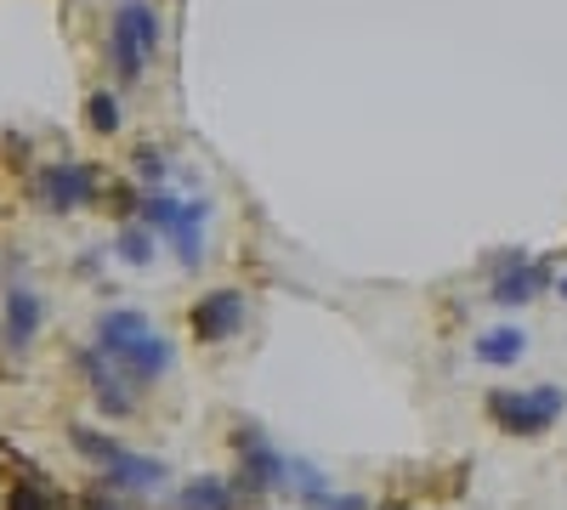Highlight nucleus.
I'll return each instance as SVG.
<instances>
[{
    "label": "nucleus",
    "mask_w": 567,
    "mask_h": 510,
    "mask_svg": "<svg viewBox=\"0 0 567 510\" xmlns=\"http://www.w3.org/2000/svg\"><path fill=\"white\" fill-rule=\"evenodd\" d=\"M85 125L97 131V136H114V131H120V103H114V91H91V97H85Z\"/></svg>",
    "instance_id": "16"
},
{
    "label": "nucleus",
    "mask_w": 567,
    "mask_h": 510,
    "mask_svg": "<svg viewBox=\"0 0 567 510\" xmlns=\"http://www.w3.org/2000/svg\"><path fill=\"white\" fill-rule=\"evenodd\" d=\"M97 477H103V488H109V493H131V499L165 493V482H171L165 459H154V454H131V448H120Z\"/></svg>",
    "instance_id": "8"
},
{
    "label": "nucleus",
    "mask_w": 567,
    "mask_h": 510,
    "mask_svg": "<svg viewBox=\"0 0 567 510\" xmlns=\"http://www.w3.org/2000/svg\"><path fill=\"white\" fill-rule=\"evenodd\" d=\"M187 330H194V341L205 346H221L245 330V290H210L199 295L194 306H187Z\"/></svg>",
    "instance_id": "6"
},
{
    "label": "nucleus",
    "mask_w": 567,
    "mask_h": 510,
    "mask_svg": "<svg viewBox=\"0 0 567 510\" xmlns=\"http://www.w3.org/2000/svg\"><path fill=\"white\" fill-rule=\"evenodd\" d=\"M69 443H74V448H80V454H85V459H91V466H97V471H103L109 459L120 454V443H114V437H97L91 426H69Z\"/></svg>",
    "instance_id": "17"
},
{
    "label": "nucleus",
    "mask_w": 567,
    "mask_h": 510,
    "mask_svg": "<svg viewBox=\"0 0 567 510\" xmlns=\"http://www.w3.org/2000/svg\"><path fill=\"white\" fill-rule=\"evenodd\" d=\"M114 256H120L125 267H148V261H154V233H148L142 221H125L120 239H114Z\"/></svg>",
    "instance_id": "15"
},
{
    "label": "nucleus",
    "mask_w": 567,
    "mask_h": 510,
    "mask_svg": "<svg viewBox=\"0 0 567 510\" xmlns=\"http://www.w3.org/2000/svg\"><path fill=\"white\" fill-rule=\"evenodd\" d=\"M318 510H369V499L363 493H329Z\"/></svg>",
    "instance_id": "20"
},
{
    "label": "nucleus",
    "mask_w": 567,
    "mask_h": 510,
    "mask_svg": "<svg viewBox=\"0 0 567 510\" xmlns=\"http://www.w3.org/2000/svg\"><path fill=\"white\" fill-rule=\"evenodd\" d=\"M91 346H97L120 375L142 392V386H154L165 381L171 368H176V346L171 335H159V323L148 312H131V306H114L97 318V335H91Z\"/></svg>",
    "instance_id": "1"
},
{
    "label": "nucleus",
    "mask_w": 567,
    "mask_h": 510,
    "mask_svg": "<svg viewBox=\"0 0 567 510\" xmlns=\"http://www.w3.org/2000/svg\"><path fill=\"white\" fill-rule=\"evenodd\" d=\"M556 295H561V301H567V272H561V278H556Z\"/></svg>",
    "instance_id": "22"
},
{
    "label": "nucleus",
    "mask_w": 567,
    "mask_h": 510,
    "mask_svg": "<svg viewBox=\"0 0 567 510\" xmlns=\"http://www.w3.org/2000/svg\"><path fill=\"white\" fill-rule=\"evenodd\" d=\"M523 352H528V330H516V323H499V330H488V335L471 341V357L488 363V368H511V363H523Z\"/></svg>",
    "instance_id": "12"
},
{
    "label": "nucleus",
    "mask_w": 567,
    "mask_h": 510,
    "mask_svg": "<svg viewBox=\"0 0 567 510\" xmlns=\"http://www.w3.org/2000/svg\"><path fill=\"white\" fill-rule=\"evenodd\" d=\"M233 454H239V499H261V493H278L284 482V454L267 443L261 426L239 420V431H233Z\"/></svg>",
    "instance_id": "5"
},
{
    "label": "nucleus",
    "mask_w": 567,
    "mask_h": 510,
    "mask_svg": "<svg viewBox=\"0 0 567 510\" xmlns=\"http://www.w3.org/2000/svg\"><path fill=\"white\" fill-rule=\"evenodd\" d=\"M278 493H290V499H301V504H323L336 488H329V477L312 466V459L284 454V482H278Z\"/></svg>",
    "instance_id": "13"
},
{
    "label": "nucleus",
    "mask_w": 567,
    "mask_h": 510,
    "mask_svg": "<svg viewBox=\"0 0 567 510\" xmlns=\"http://www.w3.org/2000/svg\"><path fill=\"white\" fill-rule=\"evenodd\" d=\"M40 323H45V301L29 284H12L7 295H0V341H7L12 352H29L34 346Z\"/></svg>",
    "instance_id": "10"
},
{
    "label": "nucleus",
    "mask_w": 567,
    "mask_h": 510,
    "mask_svg": "<svg viewBox=\"0 0 567 510\" xmlns=\"http://www.w3.org/2000/svg\"><path fill=\"white\" fill-rule=\"evenodd\" d=\"M159 52V7L154 0H120V12L109 23V69L114 80H142Z\"/></svg>",
    "instance_id": "2"
},
{
    "label": "nucleus",
    "mask_w": 567,
    "mask_h": 510,
    "mask_svg": "<svg viewBox=\"0 0 567 510\" xmlns=\"http://www.w3.org/2000/svg\"><path fill=\"white\" fill-rule=\"evenodd\" d=\"M176 510H239V488L221 477H194V482H182Z\"/></svg>",
    "instance_id": "14"
},
{
    "label": "nucleus",
    "mask_w": 567,
    "mask_h": 510,
    "mask_svg": "<svg viewBox=\"0 0 567 510\" xmlns=\"http://www.w3.org/2000/svg\"><path fill=\"white\" fill-rule=\"evenodd\" d=\"M131 165H136V176L148 181V188H159L165 170H171V165H165V148H154V143H142V148L131 154Z\"/></svg>",
    "instance_id": "19"
},
{
    "label": "nucleus",
    "mask_w": 567,
    "mask_h": 510,
    "mask_svg": "<svg viewBox=\"0 0 567 510\" xmlns=\"http://www.w3.org/2000/svg\"><path fill=\"white\" fill-rule=\"evenodd\" d=\"M545 284H550L545 261H528L523 250H505V256H494V290H488V301L494 306H528Z\"/></svg>",
    "instance_id": "7"
},
{
    "label": "nucleus",
    "mask_w": 567,
    "mask_h": 510,
    "mask_svg": "<svg viewBox=\"0 0 567 510\" xmlns=\"http://www.w3.org/2000/svg\"><path fill=\"white\" fill-rule=\"evenodd\" d=\"M80 375H85V386H91V397H97V408L109 414V420H125V414L136 408V386L120 375V368L91 346V352H80Z\"/></svg>",
    "instance_id": "9"
},
{
    "label": "nucleus",
    "mask_w": 567,
    "mask_h": 510,
    "mask_svg": "<svg viewBox=\"0 0 567 510\" xmlns=\"http://www.w3.org/2000/svg\"><path fill=\"white\" fill-rule=\"evenodd\" d=\"M29 194H34L40 210H52V216L85 210V205H97V170H91V165H74V159H52V165L34 170Z\"/></svg>",
    "instance_id": "4"
},
{
    "label": "nucleus",
    "mask_w": 567,
    "mask_h": 510,
    "mask_svg": "<svg viewBox=\"0 0 567 510\" xmlns=\"http://www.w3.org/2000/svg\"><path fill=\"white\" fill-rule=\"evenodd\" d=\"M381 510H409V504H381Z\"/></svg>",
    "instance_id": "23"
},
{
    "label": "nucleus",
    "mask_w": 567,
    "mask_h": 510,
    "mask_svg": "<svg viewBox=\"0 0 567 510\" xmlns=\"http://www.w3.org/2000/svg\"><path fill=\"white\" fill-rule=\"evenodd\" d=\"M7 510H63V504L52 499V488H45V482H18L7 493Z\"/></svg>",
    "instance_id": "18"
},
{
    "label": "nucleus",
    "mask_w": 567,
    "mask_h": 510,
    "mask_svg": "<svg viewBox=\"0 0 567 510\" xmlns=\"http://www.w3.org/2000/svg\"><path fill=\"white\" fill-rule=\"evenodd\" d=\"M205 216H210V199H182V216H176V227H171L182 267H199V261H205Z\"/></svg>",
    "instance_id": "11"
},
{
    "label": "nucleus",
    "mask_w": 567,
    "mask_h": 510,
    "mask_svg": "<svg viewBox=\"0 0 567 510\" xmlns=\"http://www.w3.org/2000/svg\"><path fill=\"white\" fill-rule=\"evenodd\" d=\"M63 510H120V499H114V493H85V499H74V504H63Z\"/></svg>",
    "instance_id": "21"
},
{
    "label": "nucleus",
    "mask_w": 567,
    "mask_h": 510,
    "mask_svg": "<svg viewBox=\"0 0 567 510\" xmlns=\"http://www.w3.org/2000/svg\"><path fill=\"white\" fill-rule=\"evenodd\" d=\"M567 408V392L561 386H528V392H488V414L494 426L511 431V437H545Z\"/></svg>",
    "instance_id": "3"
}]
</instances>
